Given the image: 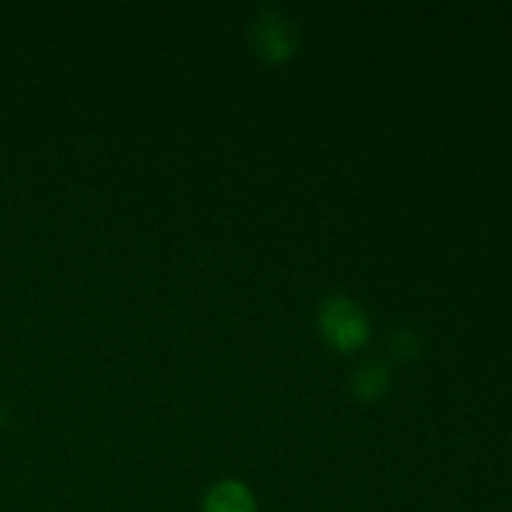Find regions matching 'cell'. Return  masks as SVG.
Returning <instances> with one entry per match:
<instances>
[{"label": "cell", "instance_id": "6da1fadb", "mask_svg": "<svg viewBox=\"0 0 512 512\" xmlns=\"http://www.w3.org/2000/svg\"><path fill=\"white\" fill-rule=\"evenodd\" d=\"M320 330L338 350H355L368 340L370 320L348 295H330L320 305Z\"/></svg>", "mask_w": 512, "mask_h": 512}, {"label": "cell", "instance_id": "7a4b0ae2", "mask_svg": "<svg viewBox=\"0 0 512 512\" xmlns=\"http://www.w3.org/2000/svg\"><path fill=\"white\" fill-rule=\"evenodd\" d=\"M253 45L270 63H283L298 48V25L280 8L260 10L253 18Z\"/></svg>", "mask_w": 512, "mask_h": 512}, {"label": "cell", "instance_id": "3957f363", "mask_svg": "<svg viewBox=\"0 0 512 512\" xmlns=\"http://www.w3.org/2000/svg\"><path fill=\"white\" fill-rule=\"evenodd\" d=\"M205 512H255V498L238 480H223L205 498Z\"/></svg>", "mask_w": 512, "mask_h": 512}, {"label": "cell", "instance_id": "277c9868", "mask_svg": "<svg viewBox=\"0 0 512 512\" xmlns=\"http://www.w3.org/2000/svg\"><path fill=\"white\" fill-rule=\"evenodd\" d=\"M388 383H390L388 368H385L383 363L370 360V363L360 365L358 368V373H355V380H353V388L358 390L360 398H378V395L388 388Z\"/></svg>", "mask_w": 512, "mask_h": 512}, {"label": "cell", "instance_id": "5b68a950", "mask_svg": "<svg viewBox=\"0 0 512 512\" xmlns=\"http://www.w3.org/2000/svg\"><path fill=\"white\" fill-rule=\"evenodd\" d=\"M418 345H420V338L413 333V330H403V333H398L393 338V350L398 355H403V358H413V355L418 353Z\"/></svg>", "mask_w": 512, "mask_h": 512}]
</instances>
